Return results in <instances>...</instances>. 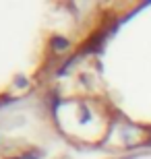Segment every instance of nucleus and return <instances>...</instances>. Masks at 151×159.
Here are the masks:
<instances>
[{"mask_svg": "<svg viewBox=\"0 0 151 159\" xmlns=\"http://www.w3.org/2000/svg\"><path fill=\"white\" fill-rule=\"evenodd\" d=\"M66 46H68V41H66V39H62V37H52V48L56 50V52L64 50Z\"/></svg>", "mask_w": 151, "mask_h": 159, "instance_id": "1", "label": "nucleus"}, {"mask_svg": "<svg viewBox=\"0 0 151 159\" xmlns=\"http://www.w3.org/2000/svg\"><path fill=\"white\" fill-rule=\"evenodd\" d=\"M15 159H27V157H15Z\"/></svg>", "mask_w": 151, "mask_h": 159, "instance_id": "2", "label": "nucleus"}]
</instances>
